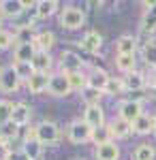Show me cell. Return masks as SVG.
<instances>
[{"label": "cell", "mask_w": 156, "mask_h": 160, "mask_svg": "<svg viewBox=\"0 0 156 160\" xmlns=\"http://www.w3.org/2000/svg\"><path fill=\"white\" fill-rule=\"evenodd\" d=\"M32 132H34V137L39 139V143L43 148H56V145H60V141H62L60 126L56 122H51V120H41L32 128Z\"/></svg>", "instance_id": "cell-1"}, {"label": "cell", "mask_w": 156, "mask_h": 160, "mask_svg": "<svg viewBox=\"0 0 156 160\" xmlns=\"http://www.w3.org/2000/svg\"><path fill=\"white\" fill-rule=\"evenodd\" d=\"M58 22L62 30H79L81 26H86V11L77 4H66L64 9H60Z\"/></svg>", "instance_id": "cell-2"}, {"label": "cell", "mask_w": 156, "mask_h": 160, "mask_svg": "<svg viewBox=\"0 0 156 160\" xmlns=\"http://www.w3.org/2000/svg\"><path fill=\"white\" fill-rule=\"evenodd\" d=\"M66 139L71 141L73 145H86L92 141V128L79 118V120H73L66 126Z\"/></svg>", "instance_id": "cell-3"}, {"label": "cell", "mask_w": 156, "mask_h": 160, "mask_svg": "<svg viewBox=\"0 0 156 160\" xmlns=\"http://www.w3.org/2000/svg\"><path fill=\"white\" fill-rule=\"evenodd\" d=\"M86 62L81 60V56L73 49H64L60 53V60H58V71L64 75H73V73H84Z\"/></svg>", "instance_id": "cell-4"}, {"label": "cell", "mask_w": 156, "mask_h": 160, "mask_svg": "<svg viewBox=\"0 0 156 160\" xmlns=\"http://www.w3.org/2000/svg\"><path fill=\"white\" fill-rule=\"evenodd\" d=\"M47 94L54 96V98H66L73 94V88L69 83V77L64 73H51L49 75V88H47Z\"/></svg>", "instance_id": "cell-5"}, {"label": "cell", "mask_w": 156, "mask_h": 160, "mask_svg": "<svg viewBox=\"0 0 156 160\" xmlns=\"http://www.w3.org/2000/svg\"><path fill=\"white\" fill-rule=\"evenodd\" d=\"M139 115H143V102L139 98H124L118 102V118L133 124Z\"/></svg>", "instance_id": "cell-6"}, {"label": "cell", "mask_w": 156, "mask_h": 160, "mask_svg": "<svg viewBox=\"0 0 156 160\" xmlns=\"http://www.w3.org/2000/svg\"><path fill=\"white\" fill-rule=\"evenodd\" d=\"M19 88H22V81L15 75L13 66H0V92L2 94H13Z\"/></svg>", "instance_id": "cell-7"}, {"label": "cell", "mask_w": 156, "mask_h": 160, "mask_svg": "<svg viewBox=\"0 0 156 160\" xmlns=\"http://www.w3.org/2000/svg\"><path fill=\"white\" fill-rule=\"evenodd\" d=\"M28 7H34V4H30L26 0H0V15H2V19L4 17L7 19H17Z\"/></svg>", "instance_id": "cell-8"}, {"label": "cell", "mask_w": 156, "mask_h": 160, "mask_svg": "<svg viewBox=\"0 0 156 160\" xmlns=\"http://www.w3.org/2000/svg\"><path fill=\"white\" fill-rule=\"evenodd\" d=\"M77 47H81L86 53H98V51L103 49V34L98 32V30H88L84 37L77 41Z\"/></svg>", "instance_id": "cell-9"}, {"label": "cell", "mask_w": 156, "mask_h": 160, "mask_svg": "<svg viewBox=\"0 0 156 160\" xmlns=\"http://www.w3.org/2000/svg\"><path fill=\"white\" fill-rule=\"evenodd\" d=\"M133 132L139 137L154 135L156 132V113H143L133 122Z\"/></svg>", "instance_id": "cell-10"}, {"label": "cell", "mask_w": 156, "mask_h": 160, "mask_svg": "<svg viewBox=\"0 0 156 160\" xmlns=\"http://www.w3.org/2000/svg\"><path fill=\"white\" fill-rule=\"evenodd\" d=\"M92 130L94 128H101V126H105L107 120H105V109H103V105H92V107H84V118H81Z\"/></svg>", "instance_id": "cell-11"}, {"label": "cell", "mask_w": 156, "mask_h": 160, "mask_svg": "<svg viewBox=\"0 0 156 160\" xmlns=\"http://www.w3.org/2000/svg\"><path fill=\"white\" fill-rule=\"evenodd\" d=\"M22 152H24L26 156L30 160H41V156H43V152H45V148L39 143V139L34 137V132H32V128H30V132L26 135V139L22 141Z\"/></svg>", "instance_id": "cell-12"}, {"label": "cell", "mask_w": 156, "mask_h": 160, "mask_svg": "<svg viewBox=\"0 0 156 160\" xmlns=\"http://www.w3.org/2000/svg\"><path fill=\"white\" fill-rule=\"evenodd\" d=\"M145 11L141 15V32L145 37L156 34V2H143Z\"/></svg>", "instance_id": "cell-13"}, {"label": "cell", "mask_w": 156, "mask_h": 160, "mask_svg": "<svg viewBox=\"0 0 156 160\" xmlns=\"http://www.w3.org/2000/svg\"><path fill=\"white\" fill-rule=\"evenodd\" d=\"M32 107L28 105V102H15L13 105V115H11V122L17 124L19 128H26L30 120H32Z\"/></svg>", "instance_id": "cell-14"}, {"label": "cell", "mask_w": 156, "mask_h": 160, "mask_svg": "<svg viewBox=\"0 0 156 160\" xmlns=\"http://www.w3.org/2000/svg\"><path fill=\"white\" fill-rule=\"evenodd\" d=\"M109 77H111V75H109L105 68H98V66H94L90 73H86V81H88V88H94V90L105 92V86H107Z\"/></svg>", "instance_id": "cell-15"}, {"label": "cell", "mask_w": 156, "mask_h": 160, "mask_svg": "<svg viewBox=\"0 0 156 160\" xmlns=\"http://www.w3.org/2000/svg\"><path fill=\"white\" fill-rule=\"evenodd\" d=\"M56 13H60V2L58 0H39V2H34L36 19H49Z\"/></svg>", "instance_id": "cell-16"}, {"label": "cell", "mask_w": 156, "mask_h": 160, "mask_svg": "<svg viewBox=\"0 0 156 160\" xmlns=\"http://www.w3.org/2000/svg\"><path fill=\"white\" fill-rule=\"evenodd\" d=\"M137 37L122 34L116 41V56H137Z\"/></svg>", "instance_id": "cell-17"}, {"label": "cell", "mask_w": 156, "mask_h": 160, "mask_svg": "<svg viewBox=\"0 0 156 160\" xmlns=\"http://www.w3.org/2000/svg\"><path fill=\"white\" fill-rule=\"evenodd\" d=\"M49 75H51V73H34L28 81H26L28 92H30V94H43V92H47Z\"/></svg>", "instance_id": "cell-18"}, {"label": "cell", "mask_w": 156, "mask_h": 160, "mask_svg": "<svg viewBox=\"0 0 156 160\" xmlns=\"http://www.w3.org/2000/svg\"><path fill=\"white\" fill-rule=\"evenodd\" d=\"M120 156H122V152H120V145L116 141L94 148V158L96 160H120Z\"/></svg>", "instance_id": "cell-19"}, {"label": "cell", "mask_w": 156, "mask_h": 160, "mask_svg": "<svg viewBox=\"0 0 156 160\" xmlns=\"http://www.w3.org/2000/svg\"><path fill=\"white\" fill-rule=\"evenodd\" d=\"M15 37V45H26V43H32L36 37V26L34 24H19L13 32Z\"/></svg>", "instance_id": "cell-20"}, {"label": "cell", "mask_w": 156, "mask_h": 160, "mask_svg": "<svg viewBox=\"0 0 156 160\" xmlns=\"http://www.w3.org/2000/svg\"><path fill=\"white\" fill-rule=\"evenodd\" d=\"M124 86H126V92H139L148 86V77L141 71H133V73L124 75Z\"/></svg>", "instance_id": "cell-21"}, {"label": "cell", "mask_w": 156, "mask_h": 160, "mask_svg": "<svg viewBox=\"0 0 156 160\" xmlns=\"http://www.w3.org/2000/svg\"><path fill=\"white\" fill-rule=\"evenodd\" d=\"M32 68L34 73H51V66H54V56L49 51H36V56L32 58Z\"/></svg>", "instance_id": "cell-22"}, {"label": "cell", "mask_w": 156, "mask_h": 160, "mask_svg": "<svg viewBox=\"0 0 156 160\" xmlns=\"http://www.w3.org/2000/svg\"><path fill=\"white\" fill-rule=\"evenodd\" d=\"M36 45L32 43H26V45H15L13 47V62H32V58L36 56Z\"/></svg>", "instance_id": "cell-23"}, {"label": "cell", "mask_w": 156, "mask_h": 160, "mask_svg": "<svg viewBox=\"0 0 156 160\" xmlns=\"http://www.w3.org/2000/svg\"><path fill=\"white\" fill-rule=\"evenodd\" d=\"M34 45L39 51H49L51 53L54 45H56V34L51 30H41V32H36V37H34Z\"/></svg>", "instance_id": "cell-24"}, {"label": "cell", "mask_w": 156, "mask_h": 160, "mask_svg": "<svg viewBox=\"0 0 156 160\" xmlns=\"http://www.w3.org/2000/svg\"><path fill=\"white\" fill-rule=\"evenodd\" d=\"M109 124V128H111V132H113V141H118V139H126V137L133 132V124L124 122L120 118H113Z\"/></svg>", "instance_id": "cell-25"}, {"label": "cell", "mask_w": 156, "mask_h": 160, "mask_svg": "<svg viewBox=\"0 0 156 160\" xmlns=\"http://www.w3.org/2000/svg\"><path fill=\"white\" fill-rule=\"evenodd\" d=\"M141 58L150 68H156V37H148L141 47Z\"/></svg>", "instance_id": "cell-26"}, {"label": "cell", "mask_w": 156, "mask_h": 160, "mask_svg": "<svg viewBox=\"0 0 156 160\" xmlns=\"http://www.w3.org/2000/svg\"><path fill=\"white\" fill-rule=\"evenodd\" d=\"M113 141V132H111V128H109V124L105 126H101V128H94L92 130V145L98 148V145H105V143H111Z\"/></svg>", "instance_id": "cell-27"}, {"label": "cell", "mask_w": 156, "mask_h": 160, "mask_svg": "<svg viewBox=\"0 0 156 160\" xmlns=\"http://www.w3.org/2000/svg\"><path fill=\"white\" fill-rule=\"evenodd\" d=\"M113 64H116L118 73L128 75L133 71H137V56H116Z\"/></svg>", "instance_id": "cell-28"}, {"label": "cell", "mask_w": 156, "mask_h": 160, "mask_svg": "<svg viewBox=\"0 0 156 160\" xmlns=\"http://www.w3.org/2000/svg\"><path fill=\"white\" fill-rule=\"evenodd\" d=\"M126 92V86H124V77H109L107 86H105V96H120V94H124Z\"/></svg>", "instance_id": "cell-29"}, {"label": "cell", "mask_w": 156, "mask_h": 160, "mask_svg": "<svg viewBox=\"0 0 156 160\" xmlns=\"http://www.w3.org/2000/svg\"><path fill=\"white\" fill-rule=\"evenodd\" d=\"M15 139H19V126L13 122H7L0 126V141L2 143H7V145H11V141Z\"/></svg>", "instance_id": "cell-30"}, {"label": "cell", "mask_w": 156, "mask_h": 160, "mask_svg": "<svg viewBox=\"0 0 156 160\" xmlns=\"http://www.w3.org/2000/svg\"><path fill=\"white\" fill-rule=\"evenodd\" d=\"M79 94H81V100H84L86 107H92V105H101V100H103V96H105V94H103L101 90H94V88H88V86H86L84 90L79 92Z\"/></svg>", "instance_id": "cell-31"}, {"label": "cell", "mask_w": 156, "mask_h": 160, "mask_svg": "<svg viewBox=\"0 0 156 160\" xmlns=\"http://www.w3.org/2000/svg\"><path fill=\"white\" fill-rule=\"evenodd\" d=\"M11 66H13V71H15L17 77H19L22 83H26V81L34 75V68H32L30 62H11Z\"/></svg>", "instance_id": "cell-32"}, {"label": "cell", "mask_w": 156, "mask_h": 160, "mask_svg": "<svg viewBox=\"0 0 156 160\" xmlns=\"http://www.w3.org/2000/svg\"><path fill=\"white\" fill-rule=\"evenodd\" d=\"M135 160H156V148L152 143H139L135 154H133Z\"/></svg>", "instance_id": "cell-33"}, {"label": "cell", "mask_w": 156, "mask_h": 160, "mask_svg": "<svg viewBox=\"0 0 156 160\" xmlns=\"http://www.w3.org/2000/svg\"><path fill=\"white\" fill-rule=\"evenodd\" d=\"M69 77V83H71L73 92H81L86 86H88V81H86V73H73V75H66Z\"/></svg>", "instance_id": "cell-34"}, {"label": "cell", "mask_w": 156, "mask_h": 160, "mask_svg": "<svg viewBox=\"0 0 156 160\" xmlns=\"http://www.w3.org/2000/svg\"><path fill=\"white\" fill-rule=\"evenodd\" d=\"M11 115H13V102L7 98L0 100V126L7 122H11Z\"/></svg>", "instance_id": "cell-35"}, {"label": "cell", "mask_w": 156, "mask_h": 160, "mask_svg": "<svg viewBox=\"0 0 156 160\" xmlns=\"http://www.w3.org/2000/svg\"><path fill=\"white\" fill-rule=\"evenodd\" d=\"M13 43H15V37H13V32H11V30H7V28H2V30H0V51L11 49Z\"/></svg>", "instance_id": "cell-36"}, {"label": "cell", "mask_w": 156, "mask_h": 160, "mask_svg": "<svg viewBox=\"0 0 156 160\" xmlns=\"http://www.w3.org/2000/svg\"><path fill=\"white\" fill-rule=\"evenodd\" d=\"M7 160H30V158L17 148V149H11V152H9V158H7Z\"/></svg>", "instance_id": "cell-37"}, {"label": "cell", "mask_w": 156, "mask_h": 160, "mask_svg": "<svg viewBox=\"0 0 156 160\" xmlns=\"http://www.w3.org/2000/svg\"><path fill=\"white\" fill-rule=\"evenodd\" d=\"M9 152H11V145H7V143H2V141H0V160H7V158H9Z\"/></svg>", "instance_id": "cell-38"}, {"label": "cell", "mask_w": 156, "mask_h": 160, "mask_svg": "<svg viewBox=\"0 0 156 160\" xmlns=\"http://www.w3.org/2000/svg\"><path fill=\"white\" fill-rule=\"evenodd\" d=\"M148 86L156 90V68H150V79H148Z\"/></svg>", "instance_id": "cell-39"}, {"label": "cell", "mask_w": 156, "mask_h": 160, "mask_svg": "<svg viewBox=\"0 0 156 160\" xmlns=\"http://www.w3.org/2000/svg\"><path fill=\"white\" fill-rule=\"evenodd\" d=\"M71 160H88V158H84V156H75V158H71Z\"/></svg>", "instance_id": "cell-40"}, {"label": "cell", "mask_w": 156, "mask_h": 160, "mask_svg": "<svg viewBox=\"0 0 156 160\" xmlns=\"http://www.w3.org/2000/svg\"><path fill=\"white\" fill-rule=\"evenodd\" d=\"M0 30H2V15H0Z\"/></svg>", "instance_id": "cell-41"}]
</instances>
